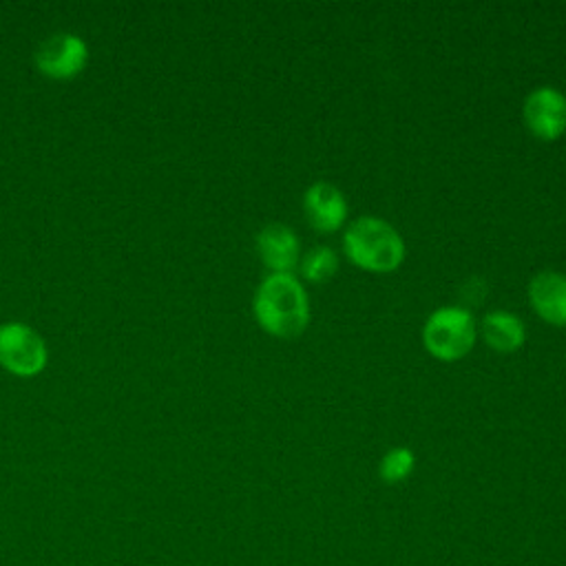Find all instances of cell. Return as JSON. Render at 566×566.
Instances as JSON below:
<instances>
[{"instance_id":"cell-6","label":"cell","mask_w":566,"mask_h":566,"mask_svg":"<svg viewBox=\"0 0 566 566\" xmlns=\"http://www.w3.org/2000/svg\"><path fill=\"white\" fill-rule=\"evenodd\" d=\"M88 62V46L80 35L55 33L40 42L35 51L38 69L55 80L77 75Z\"/></svg>"},{"instance_id":"cell-11","label":"cell","mask_w":566,"mask_h":566,"mask_svg":"<svg viewBox=\"0 0 566 566\" xmlns=\"http://www.w3.org/2000/svg\"><path fill=\"white\" fill-rule=\"evenodd\" d=\"M298 268L307 283H325L338 270V254L327 245H314L307 254H303Z\"/></svg>"},{"instance_id":"cell-3","label":"cell","mask_w":566,"mask_h":566,"mask_svg":"<svg viewBox=\"0 0 566 566\" xmlns=\"http://www.w3.org/2000/svg\"><path fill=\"white\" fill-rule=\"evenodd\" d=\"M478 340V325L462 305H444L433 310L422 325V345L427 354L442 363L464 358Z\"/></svg>"},{"instance_id":"cell-1","label":"cell","mask_w":566,"mask_h":566,"mask_svg":"<svg viewBox=\"0 0 566 566\" xmlns=\"http://www.w3.org/2000/svg\"><path fill=\"white\" fill-rule=\"evenodd\" d=\"M259 327L274 338H296L310 325V298L294 274H268L252 298Z\"/></svg>"},{"instance_id":"cell-5","label":"cell","mask_w":566,"mask_h":566,"mask_svg":"<svg viewBox=\"0 0 566 566\" xmlns=\"http://www.w3.org/2000/svg\"><path fill=\"white\" fill-rule=\"evenodd\" d=\"M522 119L533 137L555 142L566 133V95L555 86L533 88L522 104Z\"/></svg>"},{"instance_id":"cell-7","label":"cell","mask_w":566,"mask_h":566,"mask_svg":"<svg viewBox=\"0 0 566 566\" xmlns=\"http://www.w3.org/2000/svg\"><path fill=\"white\" fill-rule=\"evenodd\" d=\"M256 254L270 274H292L301 261V241L285 223H268L256 234Z\"/></svg>"},{"instance_id":"cell-8","label":"cell","mask_w":566,"mask_h":566,"mask_svg":"<svg viewBox=\"0 0 566 566\" xmlns=\"http://www.w3.org/2000/svg\"><path fill=\"white\" fill-rule=\"evenodd\" d=\"M307 223L318 232H334L347 219V199L329 181H314L303 195Z\"/></svg>"},{"instance_id":"cell-2","label":"cell","mask_w":566,"mask_h":566,"mask_svg":"<svg viewBox=\"0 0 566 566\" xmlns=\"http://www.w3.org/2000/svg\"><path fill=\"white\" fill-rule=\"evenodd\" d=\"M345 256L360 270L389 274L405 261L407 248L400 232L385 219L363 214L354 219L343 234Z\"/></svg>"},{"instance_id":"cell-10","label":"cell","mask_w":566,"mask_h":566,"mask_svg":"<svg viewBox=\"0 0 566 566\" xmlns=\"http://www.w3.org/2000/svg\"><path fill=\"white\" fill-rule=\"evenodd\" d=\"M478 336H482V340L493 352L511 354L524 345L526 327L517 314L509 310H493L482 318L478 327Z\"/></svg>"},{"instance_id":"cell-9","label":"cell","mask_w":566,"mask_h":566,"mask_svg":"<svg viewBox=\"0 0 566 566\" xmlns=\"http://www.w3.org/2000/svg\"><path fill=\"white\" fill-rule=\"evenodd\" d=\"M528 303L533 312L555 327H566V274L542 270L528 283Z\"/></svg>"},{"instance_id":"cell-12","label":"cell","mask_w":566,"mask_h":566,"mask_svg":"<svg viewBox=\"0 0 566 566\" xmlns=\"http://www.w3.org/2000/svg\"><path fill=\"white\" fill-rule=\"evenodd\" d=\"M416 467V455L411 449L407 447H394L389 449L382 460H380V467H378V473L385 482L389 484H396V482H402L411 475Z\"/></svg>"},{"instance_id":"cell-4","label":"cell","mask_w":566,"mask_h":566,"mask_svg":"<svg viewBox=\"0 0 566 566\" xmlns=\"http://www.w3.org/2000/svg\"><path fill=\"white\" fill-rule=\"evenodd\" d=\"M0 365L15 376H35L46 365V347L24 323L0 325Z\"/></svg>"}]
</instances>
